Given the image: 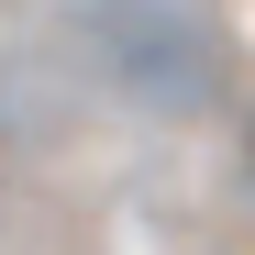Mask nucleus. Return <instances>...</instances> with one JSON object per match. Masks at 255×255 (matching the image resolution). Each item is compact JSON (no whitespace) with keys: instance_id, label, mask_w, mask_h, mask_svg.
Returning <instances> with one entry per match:
<instances>
[{"instance_id":"nucleus-1","label":"nucleus","mask_w":255,"mask_h":255,"mask_svg":"<svg viewBox=\"0 0 255 255\" xmlns=\"http://www.w3.org/2000/svg\"><path fill=\"white\" fill-rule=\"evenodd\" d=\"M78 33L122 100L144 111H211L222 100V33L189 0H78Z\"/></svg>"}]
</instances>
